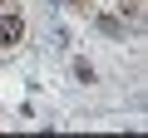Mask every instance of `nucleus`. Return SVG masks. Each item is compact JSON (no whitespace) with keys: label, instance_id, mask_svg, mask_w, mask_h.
Segmentation results:
<instances>
[{"label":"nucleus","instance_id":"1","mask_svg":"<svg viewBox=\"0 0 148 138\" xmlns=\"http://www.w3.org/2000/svg\"><path fill=\"white\" fill-rule=\"evenodd\" d=\"M20 40H25V20H20V15H0V44L10 49V44H20Z\"/></svg>","mask_w":148,"mask_h":138},{"label":"nucleus","instance_id":"2","mask_svg":"<svg viewBox=\"0 0 148 138\" xmlns=\"http://www.w3.org/2000/svg\"><path fill=\"white\" fill-rule=\"evenodd\" d=\"M0 5H10V0H0Z\"/></svg>","mask_w":148,"mask_h":138}]
</instances>
